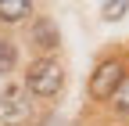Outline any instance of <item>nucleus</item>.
<instances>
[{"instance_id": "nucleus-1", "label": "nucleus", "mask_w": 129, "mask_h": 126, "mask_svg": "<svg viewBox=\"0 0 129 126\" xmlns=\"http://www.w3.org/2000/svg\"><path fill=\"white\" fill-rule=\"evenodd\" d=\"M22 83L32 94V101H57L64 83H68V69H64L61 54L57 58H29V65L22 69Z\"/></svg>"}, {"instance_id": "nucleus-2", "label": "nucleus", "mask_w": 129, "mask_h": 126, "mask_svg": "<svg viewBox=\"0 0 129 126\" xmlns=\"http://www.w3.org/2000/svg\"><path fill=\"white\" fill-rule=\"evenodd\" d=\"M129 76V61L122 54H104L101 61L93 65L90 79H86V94L93 104H111V97L118 94V87L125 83Z\"/></svg>"}, {"instance_id": "nucleus-3", "label": "nucleus", "mask_w": 129, "mask_h": 126, "mask_svg": "<svg viewBox=\"0 0 129 126\" xmlns=\"http://www.w3.org/2000/svg\"><path fill=\"white\" fill-rule=\"evenodd\" d=\"M36 101L22 79H7L0 87V126H32Z\"/></svg>"}, {"instance_id": "nucleus-4", "label": "nucleus", "mask_w": 129, "mask_h": 126, "mask_svg": "<svg viewBox=\"0 0 129 126\" xmlns=\"http://www.w3.org/2000/svg\"><path fill=\"white\" fill-rule=\"evenodd\" d=\"M25 47L32 51V58H57L61 51V25L54 14L36 11V18L25 25Z\"/></svg>"}, {"instance_id": "nucleus-5", "label": "nucleus", "mask_w": 129, "mask_h": 126, "mask_svg": "<svg viewBox=\"0 0 129 126\" xmlns=\"http://www.w3.org/2000/svg\"><path fill=\"white\" fill-rule=\"evenodd\" d=\"M36 18V4L29 0H0V25L14 29V25H29Z\"/></svg>"}, {"instance_id": "nucleus-6", "label": "nucleus", "mask_w": 129, "mask_h": 126, "mask_svg": "<svg viewBox=\"0 0 129 126\" xmlns=\"http://www.w3.org/2000/svg\"><path fill=\"white\" fill-rule=\"evenodd\" d=\"M22 69V43L11 33H0V76H14Z\"/></svg>"}, {"instance_id": "nucleus-7", "label": "nucleus", "mask_w": 129, "mask_h": 126, "mask_svg": "<svg viewBox=\"0 0 129 126\" xmlns=\"http://www.w3.org/2000/svg\"><path fill=\"white\" fill-rule=\"evenodd\" d=\"M111 112H115L118 119H129V76H125V83L118 87V94H115V97H111Z\"/></svg>"}, {"instance_id": "nucleus-8", "label": "nucleus", "mask_w": 129, "mask_h": 126, "mask_svg": "<svg viewBox=\"0 0 129 126\" xmlns=\"http://www.w3.org/2000/svg\"><path fill=\"white\" fill-rule=\"evenodd\" d=\"M122 14H129V0H108V4H101V18L104 22H118Z\"/></svg>"}, {"instance_id": "nucleus-9", "label": "nucleus", "mask_w": 129, "mask_h": 126, "mask_svg": "<svg viewBox=\"0 0 129 126\" xmlns=\"http://www.w3.org/2000/svg\"><path fill=\"white\" fill-rule=\"evenodd\" d=\"M125 61H129V54H125Z\"/></svg>"}]
</instances>
